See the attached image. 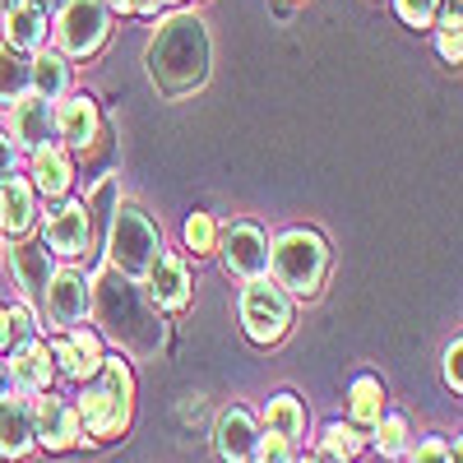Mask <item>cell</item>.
Segmentation results:
<instances>
[{"mask_svg": "<svg viewBox=\"0 0 463 463\" xmlns=\"http://www.w3.org/2000/svg\"><path fill=\"white\" fill-rule=\"evenodd\" d=\"M269 269L288 297H316L329 279V241L311 227H288L269 246Z\"/></svg>", "mask_w": 463, "mask_h": 463, "instance_id": "277c9868", "label": "cell"}, {"mask_svg": "<svg viewBox=\"0 0 463 463\" xmlns=\"http://www.w3.org/2000/svg\"><path fill=\"white\" fill-rule=\"evenodd\" d=\"M28 5H37V10H43V14H56V10L65 5V0H28Z\"/></svg>", "mask_w": 463, "mask_h": 463, "instance_id": "ab89813d", "label": "cell"}, {"mask_svg": "<svg viewBox=\"0 0 463 463\" xmlns=\"http://www.w3.org/2000/svg\"><path fill=\"white\" fill-rule=\"evenodd\" d=\"M163 5H181V0H163Z\"/></svg>", "mask_w": 463, "mask_h": 463, "instance_id": "ee69618b", "label": "cell"}, {"mask_svg": "<svg viewBox=\"0 0 463 463\" xmlns=\"http://www.w3.org/2000/svg\"><path fill=\"white\" fill-rule=\"evenodd\" d=\"M14 163H19V148H14V139L5 130H0V181L14 176Z\"/></svg>", "mask_w": 463, "mask_h": 463, "instance_id": "d590c367", "label": "cell"}, {"mask_svg": "<svg viewBox=\"0 0 463 463\" xmlns=\"http://www.w3.org/2000/svg\"><path fill=\"white\" fill-rule=\"evenodd\" d=\"M371 431H375V449H380L384 458L408 454V417H403V412H390V417L380 412V421H375Z\"/></svg>", "mask_w": 463, "mask_h": 463, "instance_id": "4316f807", "label": "cell"}, {"mask_svg": "<svg viewBox=\"0 0 463 463\" xmlns=\"http://www.w3.org/2000/svg\"><path fill=\"white\" fill-rule=\"evenodd\" d=\"M412 463H458V440L449 445L445 436H427L412 449Z\"/></svg>", "mask_w": 463, "mask_h": 463, "instance_id": "1f68e13d", "label": "cell"}, {"mask_svg": "<svg viewBox=\"0 0 463 463\" xmlns=\"http://www.w3.org/2000/svg\"><path fill=\"white\" fill-rule=\"evenodd\" d=\"M37 227V190L24 176L0 181V232L10 237H24V232Z\"/></svg>", "mask_w": 463, "mask_h": 463, "instance_id": "ac0fdd59", "label": "cell"}, {"mask_svg": "<svg viewBox=\"0 0 463 463\" xmlns=\"http://www.w3.org/2000/svg\"><path fill=\"white\" fill-rule=\"evenodd\" d=\"M10 269H14L24 297H28L33 306H43L47 283H52V274H56L52 250H47V246H10Z\"/></svg>", "mask_w": 463, "mask_h": 463, "instance_id": "44dd1931", "label": "cell"}, {"mask_svg": "<svg viewBox=\"0 0 463 463\" xmlns=\"http://www.w3.org/2000/svg\"><path fill=\"white\" fill-rule=\"evenodd\" d=\"M181 237H185V250H195V255H213V250H218V222H213V213L195 209V213L185 218Z\"/></svg>", "mask_w": 463, "mask_h": 463, "instance_id": "83f0119b", "label": "cell"}, {"mask_svg": "<svg viewBox=\"0 0 463 463\" xmlns=\"http://www.w3.org/2000/svg\"><path fill=\"white\" fill-rule=\"evenodd\" d=\"M56 47L61 56L70 61H89L102 52L107 33H111V10L102 5V0H65V5L56 10Z\"/></svg>", "mask_w": 463, "mask_h": 463, "instance_id": "52a82bcc", "label": "cell"}, {"mask_svg": "<svg viewBox=\"0 0 463 463\" xmlns=\"http://www.w3.org/2000/svg\"><path fill=\"white\" fill-rule=\"evenodd\" d=\"M347 408H353V427L371 431L380 421V412H384V384L375 375H357L353 390H347Z\"/></svg>", "mask_w": 463, "mask_h": 463, "instance_id": "603a6c76", "label": "cell"}, {"mask_svg": "<svg viewBox=\"0 0 463 463\" xmlns=\"http://www.w3.org/2000/svg\"><path fill=\"white\" fill-rule=\"evenodd\" d=\"M148 297H153V306L158 311H185L190 306V264L181 260V255H172V250H163L158 260H153V269H148Z\"/></svg>", "mask_w": 463, "mask_h": 463, "instance_id": "5bb4252c", "label": "cell"}, {"mask_svg": "<svg viewBox=\"0 0 463 463\" xmlns=\"http://www.w3.org/2000/svg\"><path fill=\"white\" fill-rule=\"evenodd\" d=\"M394 10L408 28H431L440 14V0H394Z\"/></svg>", "mask_w": 463, "mask_h": 463, "instance_id": "4dcf8cb0", "label": "cell"}, {"mask_svg": "<svg viewBox=\"0 0 463 463\" xmlns=\"http://www.w3.org/2000/svg\"><path fill=\"white\" fill-rule=\"evenodd\" d=\"M458 362H463V343L454 338V343L445 347V384H449L454 394L463 390V371H458Z\"/></svg>", "mask_w": 463, "mask_h": 463, "instance_id": "e575fe53", "label": "cell"}, {"mask_svg": "<svg viewBox=\"0 0 463 463\" xmlns=\"http://www.w3.org/2000/svg\"><path fill=\"white\" fill-rule=\"evenodd\" d=\"M10 5H19V0H0V14H5V10H10Z\"/></svg>", "mask_w": 463, "mask_h": 463, "instance_id": "b9f144b4", "label": "cell"}, {"mask_svg": "<svg viewBox=\"0 0 463 463\" xmlns=\"http://www.w3.org/2000/svg\"><path fill=\"white\" fill-rule=\"evenodd\" d=\"M47 353H52V366H56V371H65L70 380H80V353H74L70 338H52Z\"/></svg>", "mask_w": 463, "mask_h": 463, "instance_id": "836d02e7", "label": "cell"}, {"mask_svg": "<svg viewBox=\"0 0 463 463\" xmlns=\"http://www.w3.org/2000/svg\"><path fill=\"white\" fill-rule=\"evenodd\" d=\"M264 427L274 431V436H283V440H297V436L306 431V408H301V399H297V394L269 399V408H264Z\"/></svg>", "mask_w": 463, "mask_h": 463, "instance_id": "cb8c5ba5", "label": "cell"}, {"mask_svg": "<svg viewBox=\"0 0 463 463\" xmlns=\"http://www.w3.org/2000/svg\"><path fill=\"white\" fill-rule=\"evenodd\" d=\"M70 181H74V163L61 144H43L33 148V190L47 200H65L70 195Z\"/></svg>", "mask_w": 463, "mask_h": 463, "instance_id": "d6986e66", "label": "cell"}, {"mask_svg": "<svg viewBox=\"0 0 463 463\" xmlns=\"http://www.w3.org/2000/svg\"><path fill=\"white\" fill-rule=\"evenodd\" d=\"M218 255H222V269L232 279H260L269 269V237L260 222H232L218 232Z\"/></svg>", "mask_w": 463, "mask_h": 463, "instance_id": "ba28073f", "label": "cell"}, {"mask_svg": "<svg viewBox=\"0 0 463 463\" xmlns=\"http://www.w3.org/2000/svg\"><path fill=\"white\" fill-rule=\"evenodd\" d=\"M89 306H93V288H89V279L80 274V269H56L52 283H47V297H43V311L52 316V325H61V329L84 325Z\"/></svg>", "mask_w": 463, "mask_h": 463, "instance_id": "30bf717a", "label": "cell"}, {"mask_svg": "<svg viewBox=\"0 0 463 463\" xmlns=\"http://www.w3.org/2000/svg\"><path fill=\"white\" fill-rule=\"evenodd\" d=\"M163 255V232L139 204H116L107 218V264L135 283L148 279L153 260Z\"/></svg>", "mask_w": 463, "mask_h": 463, "instance_id": "5b68a950", "label": "cell"}, {"mask_svg": "<svg viewBox=\"0 0 463 463\" xmlns=\"http://www.w3.org/2000/svg\"><path fill=\"white\" fill-rule=\"evenodd\" d=\"M102 5H107V10H116V14H135L139 0H102Z\"/></svg>", "mask_w": 463, "mask_h": 463, "instance_id": "74e56055", "label": "cell"}, {"mask_svg": "<svg viewBox=\"0 0 463 463\" xmlns=\"http://www.w3.org/2000/svg\"><path fill=\"white\" fill-rule=\"evenodd\" d=\"M255 440H260V427H255V417L246 408H222L218 412L213 445H218V458L222 463H250Z\"/></svg>", "mask_w": 463, "mask_h": 463, "instance_id": "2e32d148", "label": "cell"}, {"mask_svg": "<svg viewBox=\"0 0 463 463\" xmlns=\"http://www.w3.org/2000/svg\"><path fill=\"white\" fill-rule=\"evenodd\" d=\"M10 390H14V384H10V366H5V362H0V399H5Z\"/></svg>", "mask_w": 463, "mask_h": 463, "instance_id": "60d3db41", "label": "cell"}, {"mask_svg": "<svg viewBox=\"0 0 463 463\" xmlns=\"http://www.w3.org/2000/svg\"><path fill=\"white\" fill-rule=\"evenodd\" d=\"M93 288V306L89 316H98L102 334L121 343V353H135V357H153L163 347V320L158 311L139 297V283L116 274V269L107 264L98 279H89Z\"/></svg>", "mask_w": 463, "mask_h": 463, "instance_id": "7a4b0ae2", "label": "cell"}, {"mask_svg": "<svg viewBox=\"0 0 463 463\" xmlns=\"http://www.w3.org/2000/svg\"><path fill=\"white\" fill-rule=\"evenodd\" d=\"M56 139L65 144V148H93L98 144V135H102V111H98V102L89 98V93H65V98H56Z\"/></svg>", "mask_w": 463, "mask_h": 463, "instance_id": "7c38bea8", "label": "cell"}, {"mask_svg": "<svg viewBox=\"0 0 463 463\" xmlns=\"http://www.w3.org/2000/svg\"><path fill=\"white\" fill-rule=\"evenodd\" d=\"M148 80L158 84L163 98H190L195 89H204L209 70H213V37H209V24L200 14H167L158 24L148 43Z\"/></svg>", "mask_w": 463, "mask_h": 463, "instance_id": "6da1fadb", "label": "cell"}, {"mask_svg": "<svg viewBox=\"0 0 463 463\" xmlns=\"http://www.w3.org/2000/svg\"><path fill=\"white\" fill-rule=\"evenodd\" d=\"M241 329H246L250 343L274 347L292 329V297L279 283H269L264 274L246 279V288H241Z\"/></svg>", "mask_w": 463, "mask_h": 463, "instance_id": "8992f818", "label": "cell"}, {"mask_svg": "<svg viewBox=\"0 0 463 463\" xmlns=\"http://www.w3.org/2000/svg\"><path fill=\"white\" fill-rule=\"evenodd\" d=\"M14 311H10V306H0V353H5V347L14 343Z\"/></svg>", "mask_w": 463, "mask_h": 463, "instance_id": "8d00e7d4", "label": "cell"}, {"mask_svg": "<svg viewBox=\"0 0 463 463\" xmlns=\"http://www.w3.org/2000/svg\"><path fill=\"white\" fill-rule=\"evenodd\" d=\"M292 463H297V458H292ZM301 463H320V458H301Z\"/></svg>", "mask_w": 463, "mask_h": 463, "instance_id": "7bdbcfd3", "label": "cell"}, {"mask_svg": "<svg viewBox=\"0 0 463 463\" xmlns=\"http://www.w3.org/2000/svg\"><path fill=\"white\" fill-rule=\"evenodd\" d=\"M0 28H5V47L33 56L47 47V14L28 5V0H19V5H10L5 14H0Z\"/></svg>", "mask_w": 463, "mask_h": 463, "instance_id": "ffe728a7", "label": "cell"}, {"mask_svg": "<svg viewBox=\"0 0 463 463\" xmlns=\"http://www.w3.org/2000/svg\"><path fill=\"white\" fill-rule=\"evenodd\" d=\"M80 427L89 431V440H116L130 427L135 412V375L126 357H102L98 375H89L84 394L74 399Z\"/></svg>", "mask_w": 463, "mask_h": 463, "instance_id": "3957f363", "label": "cell"}, {"mask_svg": "<svg viewBox=\"0 0 463 463\" xmlns=\"http://www.w3.org/2000/svg\"><path fill=\"white\" fill-rule=\"evenodd\" d=\"M70 343H74V353H80V380L98 375V366H102V338L93 329H84V325H74Z\"/></svg>", "mask_w": 463, "mask_h": 463, "instance_id": "f546056e", "label": "cell"}, {"mask_svg": "<svg viewBox=\"0 0 463 463\" xmlns=\"http://www.w3.org/2000/svg\"><path fill=\"white\" fill-rule=\"evenodd\" d=\"M33 449V399L5 394L0 399V458H24Z\"/></svg>", "mask_w": 463, "mask_h": 463, "instance_id": "e0dca14e", "label": "cell"}, {"mask_svg": "<svg viewBox=\"0 0 463 463\" xmlns=\"http://www.w3.org/2000/svg\"><path fill=\"white\" fill-rule=\"evenodd\" d=\"M250 458H255V463H292L297 454H292V440H283V436L269 431V436L255 440V454H250Z\"/></svg>", "mask_w": 463, "mask_h": 463, "instance_id": "d6a6232c", "label": "cell"}, {"mask_svg": "<svg viewBox=\"0 0 463 463\" xmlns=\"http://www.w3.org/2000/svg\"><path fill=\"white\" fill-rule=\"evenodd\" d=\"M43 246H47L52 255H61V260H80V255L93 246V222H89L84 200H65V204L47 218Z\"/></svg>", "mask_w": 463, "mask_h": 463, "instance_id": "8fae6325", "label": "cell"}, {"mask_svg": "<svg viewBox=\"0 0 463 463\" xmlns=\"http://www.w3.org/2000/svg\"><path fill=\"white\" fill-rule=\"evenodd\" d=\"M357 449H362V431L353 421H329L325 436H320V454L334 458V463H347V458H357Z\"/></svg>", "mask_w": 463, "mask_h": 463, "instance_id": "484cf974", "label": "cell"}, {"mask_svg": "<svg viewBox=\"0 0 463 463\" xmlns=\"http://www.w3.org/2000/svg\"><path fill=\"white\" fill-rule=\"evenodd\" d=\"M28 93L47 98V102L65 98L70 93V56H61L52 47L33 52V61H28Z\"/></svg>", "mask_w": 463, "mask_h": 463, "instance_id": "7402d4cb", "label": "cell"}, {"mask_svg": "<svg viewBox=\"0 0 463 463\" xmlns=\"http://www.w3.org/2000/svg\"><path fill=\"white\" fill-rule=\"evenodd\" d=\"M28 93V56L0 43V107H14Z\"/></svg>", "mask_w": 463, "mask_h": 463, "instance_id": "d4e9b609", "label": "cell"}, {"mask_svg": "<svg viewBox=\"0 0 463 463\" xmlns=\"http://www.w3.org/2000/svg\"><path fill=\"white\" fill-rule=\"evenodd\" d=\"M52 380H56V366H52L47 343L24 338L14 353H10V384H14L19 394H47Z\"/></svg>", "mask_w": 463, "mask_h": 463, "instance_id": "9a60e30c", "label": "cell"}, {"mask_svg": "<svg viewBox=\"0 0 463 463\" xmlns=\"http://www.w3.org/2000/svg\"><path fill=\"white\" fill-rule=\"evenodd\" d=\"M56 102L37 98V93H24L14 107H10V139L14 148H43V144H56Z\"/></svg>", "mask_w": 463, "mask_h": 463, "instance_id": "4fadbf2b", "label": "cell"}, {"mask_svg": "<svg viewBox=\"0 0 463 463\" xmlns=\"http://www.w3.org/2000/svg\"><path fill=\"white\" fill-rule=\"evenodd\" d=\"M84 436L80 427V412H74V403L56 399L47 390V399L33 403V445H43L47 454H61V449H74Z\"/></svg>", "mask_w": 463, "mask_h": 463, "instance_id": "9c48e42d", "label": "cell"}, {"mask_svg": "<svg viewBox=\"0 0 463 463\" xmlns=\"http://www.w3.org/2000/svg\"><path fill=\"white\" fill-rule=\"evenodd\" d=\"M135 10H139V14H148V19H158V14H163V0H139Z\"/></svg>", "mask_w": 463, "mask_h": 463, "instance_id": "f35d334b", "label": "cell"}, {"mask_svg": "<svg viewBox=\"0 0 463 463\" xmlns=\"http://www.w3.org/2000/svg\"><path fill=\"white\" fill-rule=\"evenodd\" d=\"M436 52L449 61V65H458L463 61V33H458V5H449L445 14H436Z\"/></svg>", "mask_w": 463, "mask_h": 463, "instance_id": "f1b7e54d", "label": "cell"}]
</instances>
